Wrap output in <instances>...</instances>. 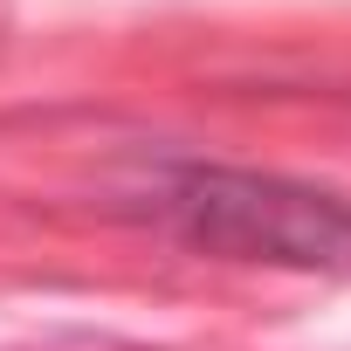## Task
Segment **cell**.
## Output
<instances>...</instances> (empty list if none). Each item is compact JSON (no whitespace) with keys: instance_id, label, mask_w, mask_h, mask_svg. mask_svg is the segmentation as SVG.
I'll use <instances>...</instances> for the list:
<instances>
[{"instance_id":"1","label":"cell","mask_w":351,"mask_h":351,"mask_svg":"<svg viewBox=\"0 0 351 351\" xmlns=\"http://www.w3.org/2000/svg\"><path fill=\"white\" fill-rule=\"evenodd\" d=\"M172 221L214 255L351 269V207L282 180H255V172H186L172 186Z\"/></svg>"}]
</instances>
